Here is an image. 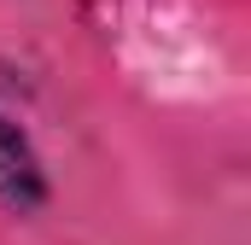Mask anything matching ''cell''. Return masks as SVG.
Segmentation results:
<instances>
[{
  "label": "cell",
  "mask_w": 251,
  "mask_h": 245,
  "mask_svg": "<svg viewBox=\"0 0 251 245\" xmlns=\"http://www.w3.org/2000/svg\"><path fill=\"white\" fill-rule=\"evenodd\" d=\"M0 204L12 216H35L47 204V170L29 146V134L0 111Z\"/></svg>",
  "instance_id": "obj_1"
}]
</instances>
